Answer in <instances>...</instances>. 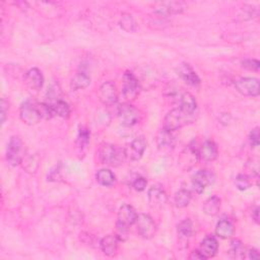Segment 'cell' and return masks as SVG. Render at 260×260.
I'll list each match as a JSON object with an SVG mask.
<instances>
[{"instance_id": "cell-31", "label": "cell", "mask_w": 260, "mask_h": 260, "mask_svg": "<svg viewBox=\"0 0 260 260\" xmlns=\"http://www.w3.org/2000/svg\"><path fill=\"white\" fill-rule=\"evenodd\" d=\"M120 27L128 32V33H132L135 31V22L132 18L131 15H128V14H123L121 16V20H120Z\"/></svg>"}, {"instance_id": "cell-39", "label": "cell", "mask_w": 260, "mask_h": 260, "mask_svg": "<svg viewBox=\"0 0 260 260\" xmlns=\"http://www.w3.org/2000/svg\"><path fill=\"white\" fill-rule=\"evenodd\" d=\"M252 217H253L255 223H256V224H259V207H256V209L254 210Z\"/></svg>"}, {"instance_id": "cell-19", "label": "cell", "mask_w": 260, "mask_h": 260, "mask_svg": "<svg viewBox=\"0 0 260 260\" xmlns=\"http://www.w3.org/2000/svg\"><path fill=\"white\" fill-rule=\"evenodd\" d=\"M184 10V6L182 3H176V2H171V3H163L158 9H155L154 13L163 16V17H168L172 15H177L182 13Z\"/></svg>"}, {"instance_id": "cell-18", "label": "cell", "mask_w": 260, "mask_h": 260, "mask_svg": "<svg viewBox=\"0 0 260 260\" xmlns=\"http://www.w3.org/2000/svg\"><path fill=\"white\" fill-rule=\"evenodd\" d=\"M218 249H219V243L217 239L213 236H209L201 242L199 251L205 257V259H209L214 257L217 254Z\"/></svg>"}, {"instance_id": "cell-12", "label": "cell", "mask_w": 260, "mask_h": 260, "mask_svg": "<svg viewBox=\"0 0 260 260\" xmlns=\"http://www.w3.org/2000/svg\"><path fill=\"white\" fill-rule=\"evenodd\" d=\"M145 148H146V140L143 136H139L134 140H132V142L125 149L126 158L130 159L131 161H138L142 157Z\"/></svg>"}, {"instance_id": "cell-27", "label": "cell", "mask_w": 260, "mask_h": 260, "mask_svg": "<svg viewBox=\"0 0 260 260\" xmlns=\"http://www.w3.org/2000/svg\"><path fill=\"white\" fill-rule=\"evenodd\" d=\"M193 234V224L189 219L182 221L178 225V235L182 240H188Z\"/></svg>"}, {"instance_id": "cell-36", "label": "cell", "mask_w": 260, "mask_h": 260, "mask_svg": "<svg viewBox=\"0 0 260 260\" xmlns=\"http://www.w3.org/2000/svg\"><path fill=\"white\" fill-rule=\"evenodd\" d=\"M9 109H10V105H9V102L3 98L2 99V124H5L8 114H9Z\"/></svg>"}, {"instance_id": "cell-21", "label": "cell", "mask_w": 260, "mask_h": 260, "mask_svg": "<svg viewBox=\"0 0 260 260\" xmlns=\"http://www.w3.org/2000/svg\"><path fill=\"white\" fill-rule=\"evenodd\" d=\"M196 108L197 103L195 98L190 93H184L180 98V109L188 115H195Z\"/></svg>"}, {"instance_id": "cell-4", "label": "cell", "mask_w": 260, "mask_h": 260, "mask_svg": "<svg viewBox=\"0 0 260 260\" xmlns=\"http://www.w3.org/2000/svg\"><path fill=\"white\" fill-rule=\"evenodd\" d=\"M24 158V144L19 136H13L7 149V161L10 166L20 165Z\"/></svg>"}, {"instance_id": "cell-1", "label": "cell", "mask_w": 260, "mask_h": 260, "mask_svg": "<svg viewBox=\"0 0 260 260\" xmlns=\"http://www.w3.org/2000/svg\"><path fill=\"white\" fill-rule=\"evenodd\" d=\"M125 158V149H122L118 145L105 143L100 148V160L103 164L117 167L124 162Z\"/></svg>"}, {"instance_id": "cell-38", "label": "cell", "mask_w": 260, "mask_h": 260, "mask_svg": "<svg viewBox=\"0 0 260 260\" xmlns=\"http://www.w3.org/2000/svg\"><path fill=\"white\" fill-rule=\"evenodd\" d=\"M189 259H192V260H204L205 257L201 254V252L199 250H195V251L191 252V254L189 256Z\"/></svg>"}, {"instance_id": "cell-11", "label": "cell", "mask_w": 260, "mask_h": 260, "mask_svg": "<svg viewBox=\"0 0 260 260\" xmlns=\"http://www.w3.org/2000/svg\"><path fill=\"white\" fill-rule=\"evenodd\" d=\"M215 180L213 173L207 170H200L198 171L192 178V186L196 193L201 194L205 188L212 184Z\"/></svg>"}, {"instance_id": "cell-20", "label": "cell", "mask_w": 260, "mask_h": 260, "mask_svg": "<svg viewBox=\"0 0 260 260\" xmlns=\"http://www.w3.org/2000/svg\"><path fill=\"white\" fill-rule=\"evenodd\" d=\"M175 136L173 131H169L165 128L161 129L157 135V143L160 149H170L175 145Z\"/></svg>"}, {"instance_id": "cell-2", "label": "cell", "mask_w": 260, "mask_h": 260, "mask_svg": "<svg viewBox=\"0 0 260 260\" xmlns=\"http://www.w3.org/2000/svg\"><path fill=\"white\" fill-rule=\"evenodd\" d=\"M137 213L131 205L124 204L120 207L117 220V237L119 240H124L127 236L129 228L135 224Z\"/></svg>"}, {"instance_id": "cell-13", "label": "cell", "mask_w": 260, "mask_h": 260, "mask_svg": "<svg viewBox=\"0 0 260 260\" xmlns=\"http://www.w3.org/2000/svg\"><path fill=\"white\" fill-rule=\"evenodd\" d=\"M168 201V196L164 189L159 186H152L148 190V202L153 209H162Z\"/></svg>"}, {"instance_id": "cell-24", "label": "cell", "mask_w": 260, "mask_h": 260, "mask_svg": "<svg viewBox=\"0 0 260 260\" xmlns=\"http://www.w3.org/2000/svg\"><path fill=\"white\" fill-rule=\"evenodd\" d=\"M91 84V77L85 72H77L71 79V89L74 91L83 90Z\"/></svg>"}, {"instance_id": "cell-29", "label": "cell", "mask_w": 260, "mask_h": 260, "mask_svg": "<svg viewBox=\"0 0 260 260\" xmlns=\"http://www.w3.org/2000/svg\"><path fill=\"white\" fill-rule=\"evenodd\" d=\"M230 255L233 258H245L246 257V249L241 241L233 240L231 242Z\"/></svg>"}, {"instance_id": "cell-26", "label": "cell", "mask_w": 260, "mask_h": 260, "mask_svg": "<svg viewBox=\"0 0 260 260\" xmlns=\"http://www.w3.org/2000/svg\"><path fill=\"white\" fill-rule=\"evenodd\" d=\"M53 109V112L55 116H59L61 118H68L70 115V107L68 106V104L64 102L63 100H58L53 104H50Z\"/></svg>"}, {"instance_id": "cell-15", "label": "cell", "mask_w": 260, "mask_h": 260, "mask_svg": "<svg viewBox=\"0 0 260 260\" xmlns=\"http://www.w3.org/2000/svg\"><path fill=\"white\" fill-rule=\"evenodd\" d=\"M178 75L189 85L196 86L200 83V78L188 63H181L177 68Z\"/></svg>"}, {"instance_id": "cell-17", "label": "cell", "mask_w": 260, "mask_h": 260, "mask_svg": "<svg viewBox=\"0 0 260 260\" xmlns=\"http://www.w3.org/2000/svg\"><path fill=\"white\" fill-rule=\"evenodd\" d=\"M25 81L31 90L39 91L44 84V76L38 68H31L26 74Z\"/></svg>"}, {"instance_id": "cell-6", "label": "cell", "mask_w": 260, "mask_h": 260, "mask_svg": "<svg viewBox=\"0 0 260 260\" xmlns=\"http://www.w3.org/2000/svg\"><path fill=\"white\" fill-rule=\"evenodd\" d=\"M118 114L121 122L125 126H133L139 122L141 114L137 108L130 105V104H122L119 106Z\"/></svg>"}, {"instance_id": "cell-10", "label": "cell", "mask_w": 260, "mask_h": 260, "mask_svg": "<svg viewBox=\"0 0 260 260\" xmlns=\"http://www.w3.org/2000/svg\"><path fill=\"white\" fill-rule=\"evenodd\" d=\"M99 96L102 103L107 106H113L118 102L117 89L112 81H106L101 85Z\"/></svg>"}, {"instance_id": "cell-7", "label": "cell", "mask_w": 260, "mask_h": 260, "mask_svg": "<svg viewBox=\"0 0 260 260\" xmlns=\"http://www.w3.org/2000/svg\"><path fill=\"white\" fill-rule=\"evenodd\" d=\"M135 224L137 227L138 234L144 239L152 238L155 234V231H157V226H155L153 220L145 214L138 215Z\"/></svg>"}, {"instance_id": "cell-9", "label": "cell", "mask_w": 260, "mask_h": 260, "mask_svg": "<svg viewBox=\"0 0 260 260\" xmlns=\"http://www.w3.org/2000/svg\"><path fill=\"white\" fill-rule=\"evenodd\" d=\"M139 82L134 74L130 71H126L123 75V96L126 100L132 101L139 94Z\"/></svg>"}, {"instance_id": "cell-30", "label": "cell", "mask_w": 260, "mask_h": 260, "mask_svg": "<svg viewBox=\"0 0 260 260\" xmlns=\"http://www.w3.org/2000/svg\"><path fill=\"white\" fill-rule=\"evenodd\" d=\"M90 136H91L90 131L84 126H80L79 130H78V134H77V139H76L77 146L80 149H83L88 146V144L90 142Z\"/></svg>"}, {"instance_id": "cell-14", "label": "cell", "mask_w": 260, "mask_h": 260, "mask_svg": "<svg viewBox=\"0 0 260 260\" xmlns=\"http://www.w3.org/2000/svg\"><path fill=\"white\" fill-rule=\"evenodd\" d=\"M218 147L212 140H206L198 149V157L204 162H213L218 158Z\"/></svg>"}, {"instance_id": "cell-35", "label": "cell", "mask_w": 260, "mask_h": 260, "mask_svg": "<svg viewBox=\"0 0 260 260\" xmlns=\"http://www.w3.org/2000/svg\"><path fill=\"white\" fill-rule=\"evenodd\" d=\"M146 185H147V181L142 177H138L137 179H135V181L132 184L133 188L138 192L143 191L146 188Z\"/></svg>"}, {"instance_id": "cell-32", "label": "cell", "mask_w": 260, "mask_h": 260, "mask_svg": "<svg viewBox=\"0 0 260 260\" xmlns=\"http://www.w3.org/2000/svg\"><path fill=\"white\" fill-rule=\"evenodd\" d=\"M235 185L239 190L244 191V190H247L251 186V182L247 175L240 174L235 179Z\"/></svg>"}, {"instance_id": "cell-16", "label": "cell", "mask_w": 260, "mask_h": 260, "mask_svg": "<svg viewBox=\"0 0 260 260\" xmlns=\"http://www.w3.org/2000/svg\"><path fill=\"white\" fill-rule=\"evenodd\" d=\"M119 238L117 235H107L101 240L100 246L104 254L107 256H115L118 252L119 248Z\"/></svg>"}, {"instance_id": "cell-5", "label": "cell", "mask_w": 260, "mask_h": 260, "mask_svg": "<svg viewBox=\"0 0 260 260\" xmlns=\"http://www.w3.org/2000/svg\"><path fill=\"white\" fill-rule=\"evenodd\" d=\"M20 117L22 121L28 125H36L41 119V113L38 108V103L26 101L20 108Z\"/></svg>"}, {"instance_id": "cell-23", "label": "cell", "mask_w": 260, "mask_h": 260, "mask_svg": "<svg viewBox=\"0 0 260 260\" xmlns=\"http://www.w3.org/2000/svg\"><path fill=\"white\" fill-rule=\"evenodd\" d=\"M216 233L222 239H229L234 234V226L230 221L222 220L217 225Z\"/></svg>"}, {"instance_id": "cell-3", "label": "cell", "mask_w": 260, "mask_h": 260, "mask_svg": "<svg viewBox=\"0 0 260 260\" xmlns=\"http://www.w3.org/2000/svg\"><path fill=\"white\" fill-rule=\"evenodd\" d=\"M194 115H188L184 113L180 108L173 109L170 111L164 119V127L169 131H176L182 128L184 125L192 122Z\"/></svg>"}, {"instance_id": "cell-28", "label": "cell", "mask_w": 260, "mask_h": 260, "mask_svg": "<svg viewBox=\"0 0 260 260\" xmlns=\"http://www.w3.org/2000/svg\"><path fill=\"white\" fill-rule=\"evenodd\" d=\"M191 200V193L189 190L181 189L175 195V204L179 209L186 207Z\"/></svg>"}, {"instance_id": "cell-25", "label": "cell", "mask_w": 260, "mask_h": 260, "mask_svg": "<svg viewBox=\"0 0 260 260\" xmlns=\"http://www.w3.org/2000/svg\"><path fill=\"white\" fill-rule=\"evenodd\" d=\"M96 178L99 184L105 187H110L115 183V175L110 170H107V169H102L98 171Z\"/></svg>"}, {"instance_id": "cell-37", "label": "cell", "mask_w": 260, "mask_h": 260, "mask_svg": "<svg viewBox=\"0 0 260 260\" xmlns=\"http://www.w3.org/2000/svg\"><path fill=\"white\" fill-rule=\"evenodd\" d=\"M246 254L248 255L247 257L249 259H252V260L253 259H259V257H260V255H259V253L256 249H248V250H246Z\"/></svg>"}, {"instance_id": "cell-8", "label": "cell", "mask_w": 260, "mask_h": 260, "mask_svg": "<svg viewBox=\"0 0 260 260\" xmlns=\"http://www.w3.org/2000/svg\"><path fill=\"white\" fill-rule=\"evenodd\" d=\"M236 90L243 96L257 97L260 93V85L257 78L245 77L236 81Z\"/></svg>"}, {"instance_id": "cell-22", "label": "cell", "mask_w": 260, "mask_h": 260, "mask_svg": "<svg viewBox=\"0 0 260 260\" xmlns=\"http://www.w3.org/2000/svg\"><path fill=\"white\" fill-rule=\"evenodd\" d=\"M203 213L210 217H215L221 210V199L218 196H212L207 198L202 206Z\"/></svg>"}, {"instance_id": "cell-34", "label": "cell", "mask_w": 260, "mask_h": 260, "mask_svg": "<svg viewBox=\"0 0 260 260\" xmlns=\"http://www.w3.org/2000/svg\"><path fill=\"white\" fill-rule=\"evenodd\" d=\"M259 138H260L259 128L256 127L250 132V135H249V140H250V144L252 147H257L259 145V142H260Z\"/></svg>"}, {"instance_id": "cell-33", "label": "cell", "mask_w": 260, "mask_h": 260, "mask_svg": "<svg viewBox=\"0 0 260 260\" xmlns=\"http://www.w3.org/2000/svg\"><path fill=\"white\" fill-rule=\"evenodd\" d=\"M243 67L252 70V71H258L260 67V62L256 59H246L242 62Z\"/></svg>"}]
</instances>
